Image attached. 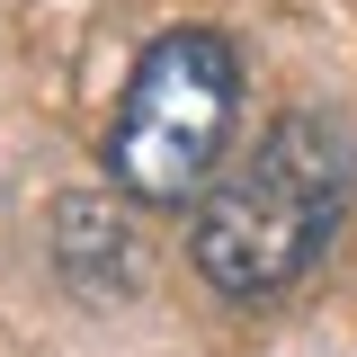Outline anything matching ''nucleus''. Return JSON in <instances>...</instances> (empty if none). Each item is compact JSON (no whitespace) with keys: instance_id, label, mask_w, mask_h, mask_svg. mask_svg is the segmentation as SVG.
<instances>
[{"instance_id":"obj_2","label":"nucleus","mask_w":357,"mask_h":357,"mask_svg":"<svg viewBox=\"0 0 357 357\" xmlns=\"http://www.w3.org/2000/svg\"><path fill=\"white\" fill-rule=\"evenodd\" d=\"M232 107H241V54L215 27H170L143 45L116 126H107V188L134 206H197L215 178L223 143H232Z\"/></svg>"},{"instance_id":"obj_3","label":"nucleus","mask_w":357,"mask_h":357,"mask_svg":"<svg viewBox=\"0 0 357 357\" xmlns=\"http://www.w3.org/2000/svg\"><path fill=\"white\" fill-rule=\"evenodd\" d=\"M54 268L81 304H116L143 286V232L116 197H63L54 215Z\"/></svg>"},{"instance_id":"obj_1","label":"nucleus","mask_w":357,"mask_h":357,"mask_svg":"<svg viewBox=\"0 0 357 357\" xmlns=\"http://www.w3.org/2000/svg\"><path fill=\"white\" fill-rule=\"evenodd\" d=\"M349 197H357L349 126L321 116V107H295V116H277L259 134V152L241 170L206 178L197 223H188V259H197V277L215 295L268 304L340 241Z\"/></svg>"}]
</instances>
